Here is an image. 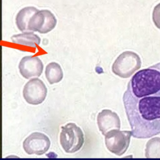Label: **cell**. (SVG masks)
Returning <instances> with one entry per match:
<instances>
[{
    "label": "cell",
    "mask_w": 160,
    "mask_h": 160,
    "mask_svg": "<svg viewBox=\"0 0 160 160\" xmlns=\"http://www.w3.org/2000/svg\"><path fill=\"white\" fill-rule=\"evenodd\" d=\"M56 23V18L52 12L48 10H42L36 12L31 17L28 28L30 31L46 34L52 31Z\"/></svg>",
    "instance_id": "obj_5"
},
{
    "label": "cell",
    "mask_w": 160,
    "mask_h": 160,
    "mask_svg": "<svg viewBox=\"0 0 160 160\" xmlns=\"http://www.w3.org/2000/svg\"><path fill=\"white\" fill-rule=\"evenodd\" d=\"M12 43L36 48L41 42L40 38L31 31L23 32V33L15 35L11 37Z\"/></svg>",
    "instance_id": "obj_11"
},
{
    "label": "cell",
    "mask_w": 160,
    "mask_h": 160,
    "mask_svg": "<svg viewBox=\"0 0 160 160\" xmlns=\"http://www.w3.org/2000/svg\"><path fill=\"white\" fill-rule=\"evenodd\" d=\"M59 141L66 153H74L83 147L84 143V134L75 123H69L61 127Z\"/></svg>",
    "instance_id": "obj_2"
},
{
    "label": "cell",
    "mask_w": 160,
    "mask_h": 160,
    "mask_svg": "<svg viewBox=\"0 0 160 160\" xmlns=\"http://www.w3.org/2000/svg\"><path fill=\"white\" fill-rule=\"evenodd\" d=\"M123 101L132 136L146 139L160 134V63L133 75Z\"/></svg>",
    "instance_id": "obj_1"
},
{
    "label": "cell",
    "mask_w": 160,
    "mask_h": 160,
    "mask_svg": "<svg viewBox=\"0 0 160 160\" xmlns=\"http://www.w3.org/2000/svg\"><path fill=\"white\" fill-rule=\"evenodd\" d=\"M152 18L154 25L160 30V3L154 7L153 11Z\"/></svg>",
    "instance_id": "obj_14"
},
{
    "label": "cell",
    "mask_w": 160,
    "mask_h": 160,
    "mask_svg": "<svg viewBox=\"0 0 160 160\" xmlns=\"http://www.w3.org/2000/svg\"><path fill=\"white\" fill-rule=\"evenodd\" d=\"M47 93L48 89L44 83L41 80L35 78L25 85L23 95L28 103L38 105L45 100Z\"/></svg>",
    "instance_id": "obj_6"
},
{
    "label": "cell",
    "mask_w": 160,
    "mask_h": 160,
    "mask_svg": "<svg viewBox=\"0 0 160 160\" xmlns=\"http://www.w3.org/2000/svg\"><path fill=\"white\" fill-rule=\"evenodd\" d=\"M145 156L147 158H160V138L150 140L146 145Z\"/></svg>",
    "instance_id": "obj_13"
},
{
    "label": "cell",
    "mask_w": 160,
    "mask_h": 160,
    "mask_svg": "<svg viewBox=\"0 0 160 160\" xmlns=\"http://www.w3.org/2000/svg\"><path fill=\"white\" fill-rule=\"evenodd\" d=\"M39 10L34 6H27L19 11L16 16V25L22 32L30 31L28 26L31 17Z\"/></svg>",
    "instance_id": "obj_10"
},
{
    "label": "cell",
    "mask_w": 160,
    "mask_h": 160,
    "mask_svg": "<svg viewBox=\"0 0 160 160\" xmlns=\"http://www.w3.org/2000/svg\"><path fill=\"white\" fill-rule=\"evenodd\" d=\"M105 136L107 149L113 154L121 156L129 148L132 132L131 131L113 129L108 132Z\"/></svg>",
    "instance_id": "obj_4"
},
{
    "label": "cell",
    "mask_w": 160,
    "mask_h": 160,
    "mask_svg": "<svg viewBox=\"0 0 160 160\" xmlns=\"http://www.w3.org/2000/svg\"><path fill=\"white\" fill-rule=\"evenodd\" d=\"M97 124L104 136L111 130L120 129L121 128V121L118 114L110 109H103L98 113Z\"/></svg>",
    "instance_id": "obj_9"
},
{
    "label": "cell",
    "mask_w": 160,
    "mask_h": 160,
    "mask_svg": "<svg viewBox=\"0 0 160 160\" xmlns=\"http://www.w3.org/2000/svg\"><path fill=\"white\" fill-rule=\"evenodd\" d=\"M45 76L50 84L60 82L63 78L61 66L55 62L49 63L45 69Z\"/></svg>",
    "instance_id": "obj_12"
},
{
    "label": "cell",
    "mask_w": 160,
    "mask_h": 160,
    "mask_svg": "<svg viewBox=\"0 0 160 160\" xmlns=\"http://www.w3.org/2000/svg\"><path fill=\"white\" fill-rule=\"evenodd\" d=\"M51 145L48 137L39 132L31 133L24 140L23 146L25 152L28 154H44L47 152Z\"/></svg>",
    "instance_id": "obj_7"
},
{
    "label": "cell",
    "mask_w": 160,
    "mask_h": 160,
    "mask_svg": "<svg viewBox=\"0 0 160 160\" xmlns=\"http://www.w3.org/2000/svg\"><path fill=\"white\" fill-rule=\"evenodd\" d=\"M141 66L140 56L133 51H126L119 55L113 63L112 72L120 78H128L140 70Z\"/></svg>",
    "instance_id": "obj_3"
},
{
    "label": "cell",
    "mask_w": 160,
    "mask_h": 160,
    "mask_svg": "<svg viewBox=\"0 0 160 160\" xmlns=\"http://www.w3.org/2000/svg\"><path fill=\"white\" fill-rule=\"evenodd\" d=\"M19 73L26 79L38 78L43 71V63L37 56H27L23 58L19 64Z\"/></svg>",
    "instance_id": "obj_8"
}]
</instances>
